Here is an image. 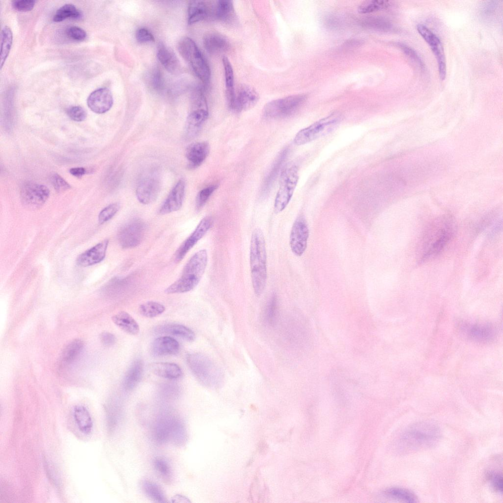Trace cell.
<instances>
[{
    "mask_svg": "<svg viewBox=\"0 0 503 503\" xmlns=\"http://www.w3.org/2000/svg\"><path fill=\"white\" fill-rule=\"evenodd\" d=\"M454 230V223L449 216H444L434 220L425 231L421 242L420 261L439 254L451 239Z\"/></svg>",
    "mask_w": 503,
    "mask_h": 503,
    "instance_id": "obj_1",
    "label": "cell"
},
{
    "mask_svg": "<svg viewBox=\"0 0 503 503\" xmlns=\"http://www.w3.org/2000/svg\"><path fill=\"white\" fill-rule=\"evenodd\" d=\"M441 431L435 423L421 421L407 427L398 440L399 448L405 451H412L432 447L440 439Z\"/></svg>",
    "mask_w": 503,
    "mask_h": 503,
    "instance_id": "obj_2",
    "label": "cell"
},
{
    "mask_svg": "<svg viewBox=\"0 0 503 503\" xmlns=\"http://www.w3.org/2000/svg\"><path fill=\"white\" fill-rule=\"evenodd\" d=\"M250 265L252 287L255 294L261 295L267 282V252L262 230L255 228L252 234L250 247Z\"/></svg>",
    "mask_w": 503,
    "mask_h": 503,
    "instance_id": "obj_3",
    "label": "cell"
},
{
    "mask_svg": "<svg viewBox=\"0 0 503 503\" xmlns=\"http://www.w3.org/2000/svg\"><path fill=\"white\" fill-rule=\"evenodd\" d=\"M208 261L207 251L196 252L184 266L180 277L167 288L166 294L181 293L193 290L199 283L205 271Z\"/></svg>",
    "mask_w": 503,
    "mask_h": 503,
    "instance_id": "obj_4",
    "label": "cell"
},
{
    "mask_svg": "<svg viewBox=\"0 0 503 503\" xmlns=\"http://www.w3.org/2000/svg\"><path fill=\"white\" fill-rule=\"evenodd\" d=\"M187 361L195 377L203 385L215 387L223 381V374L220 368L205 356L191 354L187 356Z\"/></svg>",
    "mask_w": 503,
    "mask_h": 503,
    "instance_id": "obj_5",
    "label": "cell"
},
{
    "mask_svg": "<svg viewBox=\"0 0 503 503\" xmlns=\"http://www.w3.org/2000/svg\"><path fill=\"white\" fill-rule=\"evenodd\" d=\"M178 49L181 56L189 62L196 76L204 83H208L210 69L196 43L188 37H183L178 44Z\"/></svg>",
    "mask_w": 503,
    "mask_h": 503,
    "instance_id": "obj_6",
    "label": "cell"
},
{
    "mask_svg": "<svg viewBox=\"0 0 503 503\" xmlns=\"http://www.w3.org/2000/svg\"><path fill=\"white\" fill-rule=\"evenodd\" d=\"M341 120L340 113L334 112L300 130L294 138V143L303 145L326 135L332 132Z\"/></svg>",
    "mask_w": 503,
    "mask_h": 503,
    "instance_id": "obj_7",
    "label": "cell"
},
{
    "mask_svg": "<svg viewBox=\"0 0 503 503\" xmlns=\"http://www.w3.org/2000/svg\"><path fill=\"white\" fill-rule=\"evenodd\" d=\"M298 179V169L296 166H288L282 171L279 189L274 201L276 213L282 212L286 207L292 197Z\"/></svg>",
    "mask_w": 503,
    "mask_h": 503,
    "instance_id": "obj_8",
    "label": "cell"
},
{
    "mask_svg": "<svg viewBox=\"0 0 503 503\" xmlns=\"http://www.w3.org/2000/svg\"><path fill=\"white\" fill-rule=\"evenodd\" d=\"M306 99L304 95H293L267 103L263 108L264 116L270 119H281L295 113Z\"/></svg>",
    "mask_w": 503,
    "mask_h": 503,
    "instance_id": "obj_9",
    "label": "cell"
},
{
    "mask_svg": "<svg viewBox=\"0 0 503 503\" xmlns=\"http://www.w3.org/2000/svg\"><path fill=\"white\" fill-rule=\"evenodd\" d=\"M146 224L141 220L133 219L124 224L118 232V240L123 249L133 248L142 241L146 231Z\"/></svg>",
    "mask_w": 503,
    "mask_h": 503,
    "instance_id": "obj_10",
    "label": "cell"
},
{
    "mask_svg": "<svg viewBox=\"0 0 503 503\" xmlns=\"http://www.w3.org/2000/svg\"><path fill=\"white\" fill-rule=\"evenodd\" d=\"M417 28L418 32L429 45L436 57L440 79L445 80L447 73L446 61L443 46L440 38L424 25L419 24Z\"/></svg>",
    "mask_w": 503,
    "mask_h": 503,
    "instance_id": "obj_11",
    "label": "cell"
},
{
    "mask_svg": "<svg viewBox=\"0 0 503 503\" xmlns=\"http://www.w3.org/2000/svg\"><path fill=\"white\" fill-rule=\"evenodd\" d=\"M49 195L50 191L46 186L34 183L25 184L21 191L23 203L31 209L42 206L47 200Z\"/></svg>",
    "mask_w": 503,
    "mask_h": 503,
    "instance_id": "obj_12",
    "label": "cell"
},
{
    "mask_svg": "<svg viewBox=\"0 0 503 503\" xmlns=\"http://www.w3.org/2000/svg\"><path fill=\"white\" fill-rule=\"evenodd\" d=\"M309 235V230L305 219L298 217L294 222L289 236V245L292 252L301 256L305 252Z\"/></svg>",
    "mask_w": 503,
    "mask_h": 503,
    "instance_id": "obj_13",
    "label": "cell"
},
{
    "mask_svg": "<svg viewBox=\"0 0 503 503\" xmlns=\"http://www.w3.org/2000/svg\"><path fill=\"white\" fill-rule=\"evenodd\" d=\"M160 181L155 173H149L141 179L136 189L138 200L143 204L154 202L160 191Z\"/></svg>",
    "mask_w": 503,
    "mask_h": 503,
    "instance_id": "obj_14",
    "label": "cell"
},
{
    "mask_svg": "<svg viewBox=\"0 0 503 503\" xmlns=\"http://www.w3.org/2000/svg\"><path fill=\"white\" fill-rule=\"evenodd\" d=\"M212 224L213 219L209 216L203 218L200 221L195 230L176 251L175 255L176 262H180L184 258L189 251L204 236Z\"/></svg>",
    "mask_w": 503,
    "mask_h": 503,
    "instance_id": "obj_15",
    "label": "cell"
},
{
    "mask_svg": "<svg viewBox=\"0 0 503 503\" xmlns=\"http://www.w3.org/2000/svg\"><path fill=\"white\" fill-rule=\"evenodd\" d=\"M259 98L258 93L253 87L242 84L235 92L233 103L229 108L237 112L247 111L256 104Z\"/></svg>",
    "mask_w": 503,
    "mask_h": 503,
    "instance_id": "obj_16",
    "label": "cell"
},
{
    "mask_svg": "<svg viewBox=\"0 0 503 503\" xmlns=\"http://www.w3.org/2000/svg\"><path fill=\"white\" fill-rule=\"evenodd\" d=\"M87 104L89 108L94 112L104 113L109 111L113 105L112 93L108 88H98L89 95Z\"/></svg>",
    "mask_w": 503,
    "mask_h": 503,
    "instance_id": "obj_17",
    "label": "cell"
},
{
    "mask_svg": "<svg viewBox=\"0 0 503 503\" xmlns=\"http://www.w3.org/2000/svg\"><path fill=\"white\" fill-rule=\"evenodd\" d=\"M185 182L179 180L170 192L163 202L159 213L165 215L179 210L182 205L185 193Z\"/></svg>",
    "mask_w": 503,
    "mask_h": 503,
    "instance_id": "obj_18",
    "label": "cell"
},
{
    "mask_svg": "<svg viewBox=\"0 0 503 503\" xmlns=\"http://www.w3.org/2000/svg\"><path fill=\"white\" fill-rule=\"evenodd\" d=\"M108 244L109 240H104L81 253L77 258V263L82 267H87L100 262L105 257Z\"/></svg>",
    "mask_w": 503,
    "mask_h": 503,
    "instance_id": "obj_19",
    "label": "cell"
},
{
    "mask_svg": "<svg viewBox=\"0 0 503 503\" xmlns=\"http://www.w3.org/2000/svg\"><path fill=\"white\" fill-rule=\"evenodd\" d=\"M209 152L210 146L206 141L196 142L189 145L186 149V156L190 166L195 168L200 166Z\"/></svg>",
    "mask_w": 503,
    "mask_h": 503,
    "instance_id": "obj_20",
    "label": "cell"
},
{
    "mask_svg": "<svg viewBox=\"0 0 503 503\" xmlns=\"http://www.w3.org/2000/svg\"><path fill=\"white\" fill-rule=\"evenodd\" d=\"M178 342L173 338L161 336L154 340L151 345V353L155 356L172 355L179 351Z\"/></svg>",
    "mask_w": 503,
    "mask_h": 503,
    "instance_id": "obj_21",
    "label": "cell"
},
{
    "mask_svg": "<svg viewBox=\"0 0 503 503\" xmlns=\"http://www.w3.org/2000/svg\"><path fill=\"white\" fill-rule=\"evenodd\" d=\"M172 416L173 414L169 412H163L156 421L154 427V437L158 444H165L169 441Z\"/></svg>",
    "mask_w": 503,
    "mask_h": 503,
    "instance_id": "obj_22",
    "label": "cell"
},
{
    "mask_svg": "<svg viewBox=\"0 0 503 503\" xmlns=\"http://www.w3.org/2000/svg\"><path fill=\"white\" fill-rule=\"evenodd\" d=\"M203 43L205 50L211 54L223 53L230 48V43L223 35L209 32L204 35Z\"/></svg>",
    "mask_w": 503,
    "mask_h": 503,
    "instance_id": "obj_23",
    "label": "cell"
},
{
    "mask_svg": "<svg viewBox=\"0 0 503 503\" xmlns=\"http://www.w3.org/2000/svg\"><path fill=\"white\" fill-rule=\"evenodd\" d=\"M156 331L159 334L175 336L190 342L194 341L195 338V334L192 330L180 324L162 325L156 328Z\"/></svg>",
    "mask_w": 503,
    "mask_h": 503,
    "instance_id": "obj_24",
    "label": "cell"
},
{
    "mask_svg": "<svg viewBox=\"0 0 503 503\" xmlns=\"http://www.w3.org/2000/svg\"><path fill=\"white\" fill-rule=\"evenodd\" d=\"M150 368L155 375L169 379L178 378L182 373L180 367L174 363H154L150 364Z\"/></svg>",
    "mask_w": 503,
    "mask_h": 503,
    "instance_id": "obj_25",
    "label": "cell"
},
{
    "mask_svg": "<svg viewBox=\"0 0 503 503\" xmlns=\"http://www.w3.org/2000/svg\"><path fill=\"white\" fill-rule=\"evenodd\" d=\"M143 369L142 361L140 359L131 364L124 377L123 386L125 390L131 391L137 386L142 377Z\"/></svg>",
    "mask_w": 503,
    "mask_h": 503,
    "instance_id": "obj_26",
    "label": "cell"
},
{
    "mask_svg": "<svg viewBox=\"0 0 503 503\" xmlns=\"http://www.w3.org/2000/svg\"><path fill=\"white\" fill-rule=\"evenodd\" d=\"M187 440L188 434L184 423L180 418L173 414L169 441H171L174 445L181 447L185 445Z\"/></svg>",
    "mask_w": 503,
    "mask_h": 503,
    "instance_id": "obj_27",
    "label": "cell"
},
{
    "mask_svg": "<svg viewBox=\"0 0 503 503\" xmlns=\"http://www.w3.org/2000/svg\"><path fill=\"white\" fill-rule=\"evenodd\" d=\"M113 323L125 333L136 335L140 328L136 321L128 312L122 311L112 316Z\"/></svg>",
    "mask_w": 503,
    "mask_h": 503,
    "instance_id": "obj_28",
    "label": "cell"
},
{
    "mask_svg": "<svg viewBox=\"0 0 503 503\" xmlns=\"http://www.w3.org/2000/svg\"><path fill=\"white\" fill-rule=\"evenodd\" d=\"M73 417L80 429L83 433L87 434L91 432L93 421L89 412L84 406H76L73 410Z\"/></svg>",
    "mask_w": 503,
    "mask_h": 503,
    "instance_id": "obj_29",
    "label": "cell"
},
{
    "mask_svg": "<svg viewBox=\"0 0 503 503\" xmlns=\"http://www.w3.org/2000/svg\"><path fill=\"white\" fill-rule=\"evenodd\" d=\"M157 57L164 68L169 72H176L179 68V61L175 55L164 45H160L157 51Z\"/></svg>",
    "mask_w": 503,
    "mask_h": 503,
    "instance_id": "obj_30",
    "label": "cell"
},
{
    "mask_svg": "<svg viewBox=\"0 0 503 503\" xmlns=\"http://www.w3.org/2000/svg\"><path fill=\"white\" fill-rule=\"evenodd\" d=\"M222 62L224 72L226 97L227 105L229 108L233 103L235 95L233 70L230 62L227 57L224 56L223 57Z\"/></svg>",
    "mask_w": 503,
    "mask_h": 503,
    "instance_id": "obj_31",
    "label": "cell"
},
{
    "mask_svg": "<svg viewBox=\"0 0 503 503\" xmlns=\"http://www.w3.org/2000/svg\"><path fill=\"white\" fill-rule=\"evenodd\" d=\"M188 23L193 24L205 19L208 10L205 2L202 1L194 0L189 4Z\"/></svg>",
    "mask_w": 503,
    "mask_h": 503,
    "instance_id": "obj_32",
    "label": "cell"
},
{
    "mask_svg": "<svg viewBox=\"0 0 503 503\" xmlns=\"http://www.w3.org/2000/svg\"><path fill=\"white\" fill-rule=\"evenodd\" d=\"M216 17L224 22H230L235 16L233 1L228 0H220L215 7Z\"/></svg>",
    "mask_w": 503,
    "mask_h": 503,
    "instance_id": "obj_33",
    "label": "cell"
},
{
    "mask_svg": "<svg viewBox=\"0 0 503 503\" xmlns=\"http://www.w3.org/2000/svg\"><path fill=\"white\" fill-rule=\"evenodd\" d=\"M141 488L146 495L154 502L160 503L166 502L163 490L156 483L149 480H144L141 482Z\"/></svg>",
    "mask_w": 503,
    "mask_h": 503,
    "instance_id": "obj_34",
    "label": "cell"
},
{
    "mask_svg": "<svg viewBox=\"0 0 503 503\" xmlns=\"http://www.w3.org/2000/svg\"><path fill=\"white\" fill-rule=\"evenodd\" d=\"M208 110L196 109L193 110L187 118V124L189 129L195 133L198 132L208 118Z\"/></svg>",
    "mask_w": 503,
    "mask_h": 503,
    "instance_id": "obj_35",
    "label": "cell"
},
{
    "mask_svg": "<svg viewBox=\"0 0 503 503\" xmlns=\"http://www.w3.org/2000/svg\"><path fill=\"white\" fill-rule=\"evenodd\" d=\"M287 151H288L286 148L282 150L277 157L272 168H271V170L265 179L262 190L263 192L266 193L270 188L271 186H272V184L273 183L279 170H280V168H281L282 163L284 161Z\"/></svg>",
    "mask_w": 503,
    "mask_h": 503,
    "instance_id": "obj_36",
    "label": "cell"
},
{
    "mask_svg": "<svg viewBox=\"0 0 503 503\" xmlns=\"http://www.w3.org/2000/svg\"><path fill=\"white\" fill-rule=\"evenodd\" d=\"M361 24L369 28L381 31H391L393 30L391 23L388 20L380 17H370L363 19Z\"/></svg>",
    "mask_w": 503,
    "mask_h": 503,
    "instance_id": "obj_37",
    "label": "cell"
},
{
    "mask_svg": "<svg viewBox=\"0 0 503 503\" xmlns=\"http://www.w3.org/2000/svg\"><path fill=\"white\" fill-rule=\"evenodd\" d=\"M84 346V343L80 339H75L70 342L62 352V362L66 364L72 363L81 353Z\"/></svg>",
    "mask_w": 503,
    "mask_h": 503,
    "instance_id": "obj_38",
    "label": "cell"
},
{
    "mask_svg": "<svg viewBox=\"0 0 503 503\" xmlns=\"http://www.w3.org/2000/svg\"><path fill=\"white\" fill-rule=\"evenodd\" d=\"M13 41V34L10 28L5 26L1 32V48L0 65L2 67L11 48Z\"/></svg>",
    "mask_w": 503,
    "mask_h": 503,
    "instance_id": "obj_39",
    "label": "cell"
},
{
    "mask_svg": "<svg viewBox=\"0 0 503 503\" xmlns=\"http://www.w3.org/2000/svg\"><path fill=\"white\" fill-rule=\"evenodd\" d=\"M82 17L81 11L72 4H66L57 10L53 17L56 22H61L67 18L79 19Z\"/></svg>",
    "mask_w": 503,
    "mask_h": 503,
    "instance_id": "obj_40",
    "label": "cell"
},
{
    "mask_svg": "<svg viewBox=\"0 0 503 503\" xmlns=\"http://www.w3.org/2000/svg\"><path fill=\"white\" fill-rule=\"evenodd\" d=\"M384 495L392 499L407 503H416L417 498L412 491L402 488H391L384 491Z\"/></svg>",
    "mask_w": 503,
    "mask_h": 503,
    "instance_id": "obj_41",
    "label": "cell"
},
{
    "mask_svg": "<svg viewBox=\"0 0 503 503\" xmlns=\"http://www.w3.org/2000/svg\"><path fill=\"white\" fill-rule=\"evenodd\" d=\"M165 307L160 303L154 301H149L141 304L139 307L140 313L146 317L152 318L156 317L165 310Z\"/></svg>",
    "mask_w": 503,
    "mask_h": 503,
    "instance_id": "obj_42",
    "label": "cell"
},
{
    "mask_svg": "<svg viewBox=\"0 0 503 503\" xmlns=\"http://www.w3.org/2000/svg\"><path fill=\"white\" fill-rule=\"evenodd\" d=\"M390 5L388 0H370L363 2L358 7V12L367 14L384 9Z\"/></svg>",
    "mask_w": 503,
    "mask_h": 503,
    "instance_id": "obj_43",
    "label": "cell"
},
{
    "mask_svg": "<svg viewBox=\"0 0 503 503\" xmlns=\"http://www.w3.org/2000/svg\"><path fill=\"white\" fill-rule=\"evenodd\" d=\"M469 335L476 340H487L493 335V331L489 326H469L466 328Z\"/></svg>",
    "mask_w": 503,
    "mask_h": 503,
    "instance_id": "obj_44",
    "label": "cell"
},
{
    "mask_svg": "<svg viewBox=\"0 0 503 503\" xmlns=\"http://www.w3.org/2000/svg\"><path fill=\"white\" fill-rule=\"evenodd\" d=\"M154 467L159 475L167 482L172 477V471L168 461L162 457H156L153 461Z\"/></svg>",
    "mask_w": 503,
    "mask_h": 503,
    "instance_id": "obj_45",
    "label": "cell"
},
{
    "mask_svg": "<svg viewBox=\"0 0 503 503\" xmlns=\"http://www.w3.org/2000/svg\"><path fill=\"white\" fill-rule=\"evenodd\" d=\"M397 46L418 69L421 71L425 70V66L423 61L413 49L402 43H398Z\"/></svg>",
    "mask_w": 503,
    "mask_h": 503,
    "instance_id": "obj_46",
    "label": "cell"
},
{
    "mask_svg": "<svg viewBox=\"0 0 503 503\" xmlns=\"http://www.w3.org/2000/svg\"><path fill=\"white\" fill-rule=\"evenodd\" d=\"M218 187V186L217 185H213L204 188L198 192L196 199V207L197 209H200L204 206Z\"/></svg>",
    "mask_w": 503,
    "mask_h": 503,
    "instance_id": "obj_47",
    "label": "cell"
},
{
    "mask_svg": "<svg viewBox=\"0 0 503 503\" xmlns=\"http://www.w3.org/2000/svg\"><path fill=\"white\" fill-rule=\"evenodd\" d=\"M120 208L118 203H112L104 208L99 213L98 221L100 224L105 223L112 219Z\"/></svg>",
    "mask_w": 503,
    "mask_h": 503,
    "instance_id": "obj_48",
    "label": "cell"
},
{
    "mask_svg": "<svg viewBox=\"0 0 503 503\" xmlns=\"http://www.w3.org/2000/svg\"><path fill=\"white\" fill-rule=\"evenodd\" d=\"M277 313V299L273 296L269 302L265 311L266 322L272 325L275 323Z\"/></svg>",
    "mask_w": 503,
    "mask_h": 503,
    "instance_id": "obj_49",
    "label": "cell"
},
{
    "mask_svg": "<svg viewBox=\"0 0 503 503\" xmlns=\"http://www.w3.org/2000/svg\"><path fill=\"white\" fill-rule=\"evenodd\" d=\"M66 36L70 39L76 41H82L86 37L85 31L82 28L77 26H71L65 30Z\"/></svg>",
    "mask_w": 503,
    "mask_h": 503,
    "instance_id": "obj_50",
    "label": "cell"
},
{
    "mask_svg": "<svg viewBox=\"0 0 503 503\" xmlns=\"http://www.w3.org/2000/svg\"><path fill=\"white\" fill-rule=\"evenodd\" d=\"M67 114L73 120L78 122L84 121L86 117L85 111L80 106H72L67 110Z\"/></svg>",
    "mask_w": 503,
    "mask_h": 503,
    "instance_id": "obj_51",
    "label": "cell"
},
{
    "mask_svg": "<svg viewBox=\"0 0 503 503\" xmlns=\"http://www.w3.org/2000/svg\"><path fill=\"white\" fill-rule=\"evenodd\" d=\"M51 181L55 189L57 192H63L71 188L70 185L58 174H54L52 177Z\"/></svg>",
    "mask_w": 503,
    "mask_h": 503,
    "instance_id": "obj_52",
    "label": "cell"
},
{
    "mask_svg": "<svg viewBox=\"0 0 503 503\" xmlns=\"http://www.w3.org/2000/svg\"><path fill=\"white\" fill-rule=\"evenodd\" d=\"M33 0H18L12 2L13 8L19 11H28L31 10L34 5Z\"/></svg>",
    "mask_w": 503,
    "mask_h": 503,
    "instance_id": "obj_53",
    "label": "cell"
},
{
    "mask_svg": "<svg viewBox=\"0 0 503 503\" xmlns=\"http://www.w3.org/2000/svg\"><path fill=\"white\" fill-rule=\"evenodd\" d=\"M136 38L140 43H147L154 41V38L151 33L145 28L138 29L136 32Z\"/></svg>",
    "mask_w": 503,
    "mask_h": 503,
    "instance_id": "obj_54",
    "label": "cell"
},
{
    "mask_svg": "<svg viewBox=\"0 0 503 503\" xmlns=\"http://www.w3.org/2000/svg\"><path fill=\"white\" fill-rule=\"evenodd\" d=\"M489 477L492 486L495 490L502 493L503 492V483L502 475L498 473H493L489 474Z\"/></svg>",
    "mask_w": 503,
    "mask_h": 503,
    "instance_id": "obj_55",
    "label": "cell"
},
{
    "mask_svg": "<svg viewBox=\"0 0 503 503\" xmlns=\"http://www.w3.org/2000/svg\"><path fill=\"white\" fill-rule=\"evenodd\" d=\"M100 338L101 343L106 347L113 345L115 342V336L111 333L105 332L101 334Z\"/></svg>",
    "mask_w": 503,
    "mask_h": 503,
    "instance_id": "obj_56",
    "label": "cell"
},
{
    "mask_svg": "<svg viewBox=\"0 0 503 503\" xmlns=\"http://www.w3.org/2000/svg\"><path fill=\"white\" fill-rule=\"evenodd\" d=\"M152 84L153 87L159 90L162 88L163 86V78L160 70H156L152 74L151 78Z\"/></svg>",
    "mask_w": 503,
    "mask_h": 503,
    "instance_id": "obj_57",
    "label": "cell"
},
{
    "mask_svg": "<svg viewBox=\"0 0 503 503\" xmlns=\"http://www.w3.org/2000/svg\"><path fill=\"white\" fill-rule=\"evenodd\" d=\"M483 8L481 11L482 16H485L486 18H490L494 15L495 12H496L497 4L490 2L486 4Z\"/></svg>",
    "mask_w": 503,
    "mask_h": 503,
    "instance_id": "obj_58",
    "label": "cell"
},
{
    "mask_svg": "<svg viewBox=\"0 0 503 503\" xmlns=\"http://www.w3.org/2000/svg\"><path fill=\"white\" fill-rule=\"evenodd\" d=\"M69 171L72 175L80 178L85 173V169L84 168H73Z\"/></svg>",
    "mask_w": 503,
    "mask_h": 503,
    "instance_id": "obj_59",
    "label": "cell"
},
{
    "mask_svg": "<svg viewBox=\"0 0 503 503\" xmlns=\"http://www.w3.org/2000/svg\"><path fill=\"white\" fill-rule=\"evenodd\" d=\"M172 503H189L190 501L186 497L181 495H176L174 496L171 499Z\"/></svg>",
    "mask_w": 503,
    "mask_h": 503,
    "instance_id": "obj_60",
    "label": "cell"
}]
</instances>
